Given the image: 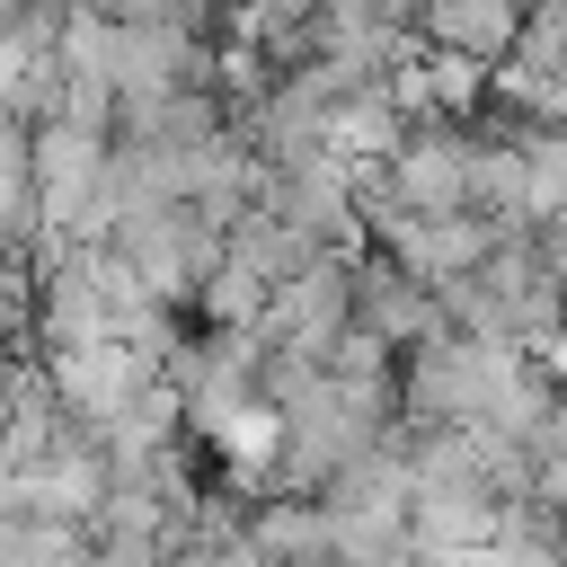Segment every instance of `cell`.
<instances>
[{"label": "cell", "mask_w": 567, "mask_h": 567, "mask_svg": "<svg viewBox=\"0 0 567 567\" xmlns=\"http://www.w3.org/2000/svg\"><path fill=\"white\" fill-rule=\"evenodd\" d=\"M425 27L452 35V44H470V53H496L514 18H505V0H425Z\"/></svg>", "instance_id": "1"}]
</instances>
